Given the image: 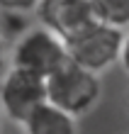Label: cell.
I'll use <instances>...</instances> for the list:
<instances>
[{
	"label": "cell",
	"mask_w": 129,
	"mask_h": 134,
	"mask_svg": "<svg viewBox=\"0 0 129 134\" xmlns=\"http://www.w3.org/2000/svg\"><path fill=\"white\" fill-rule=\"evenodd\" d=\"M46 95H49L51 105L78 117L98 102L100 78H98V73L85 71L83 66H78L68 56L66 64L46 78Z\"/></svg>",
	"instance_id": "6da1fadb"
},
{
	"label": "cell",
	"mask_w": 129,
	"mask_h": 134,
	"mask_svg": "<svg viewBox=\"0 0 129 134\" xmlns=\"http://www.w3.org/2000/svg\"><path fill=\"white\" fill-rule=\"evenodd\" d=\"M68 61L66 42L46 27L27 29L12 46V68L49 78Z\"/></svg>",
	"instance_id": "7a4b0ae2"
},
{
	"label": "cell",
	"mask_w": 129,
	"mask_h": 134,
	"mask_svg": "<svg viewBox=\"0 0 129 134\" xmlns=\"http://www.w3.org/2000/svg\"><path fill=\"white\" fill-rule=\"evenodd\" d=\"M122 44H124V29L110 27L105 22H95L78 37L68 39L66 49L71 61H76L90 73H100L112 64H119Z\"/></svg>",
	"instance_id": "3957f363"
},
{
	"label": "cell",
	"mask_w": 129,
	"mask_h": 134,
	"mask_svg": "<svg viewBox=\"0 0 129 134\" xmlns=\"http://www.w3.org/2000/svg\"><path fill=\"white\" fill-rule=\"evenodd\" d=\"M49 102L46 78L22 68H10L0 83V107L12 122L25 124L29 115Z\"/></svg>",
	"instance_id": "277c9868"
},
{
	"label": "cell",
	"mask_w": 129,
	"mask_h": 134,
	"mask_svg": "<svg viewBox=\"0 0 129 134\" xmlns=\"http://www.w3.org/2000/svg\"><path fill=\"white\" fill-rule=\"evenodd\" d=\"M37 15L42 27L51 29L63 42L78 37L83 29L100 22L93 0H39Z\"/></svg>",
	"instance_id": "5b68a950"
},
{
	"label": "cell",
	"mask_w": 129,
	"mask_h": 134,
	"mask_svg": "<svg viewBox=\"0 0 129 134\" xmlns=\"http://www.w3.org/2000/svg\"><path fill=\"white\" fill-rule=\"evenodd\" d=\"M22 127H25V134H76L78 132L76 117L63 112L61 107L51 105V102H44L39 110H34Z\"/></svg>",
	"instance_id": "8992f818"
},
{
	"label": "cell",
	"mask_w": 129,
	"mask_h": 134,
	"mask_svg": "<svg viewBox=\"0 0 129 134\" xmlns=\"http://www.w3.org/2000/svg\"><path fill=\"white\" fill-rule=\"evenodd\" d=\"M98 20L110 27H129V0H93Z\"/></svg>",
	"instance_id": "52a82bcc"
},
{
	"label": "cell",
	"mask_w": 129,
	"mask_h": 134,
	"mask_svg": "<svg viewBox=\"0 0 129 134\" xmlns=\"http://www.w3.org/2000/svg\"><path fill=\"white\" fill-rule=\"evenodd\" d=\"M39 0H0V7L5 10H15V12H22V10H32L37 7Z\"/></svg>",
	"instance_id": "ba28073f"
},
{
	"label": "cell",
	"mask_w": 129,
	"mask_h": 134,
	"mask_svg": "<svg viewBox=\"0 0 129 134\" xmlns=\"http://www.w3.org/2000/svg\"><path fill=\"white\" fill-rule=\"evenodd\" d=\"M119 66L124 68V73L129 76V32H124V44H122V56H119Z\"/></svg>",
	"instance_id": "9c48e42d"
},
{
	"label": "cell",
	"mask_w": 129,
	"mask_h": 134,
	"mask_svg": "<svg viewBox=\"0 0 129 134\" xmlns=\"http://www.w3.org/2000/svg\"><path fill=\"white\" fill-rule=\"evenodd\" d=\"M124 102H127V112H129V90H127V98H124Z\"/></svg>",
	"instance_id": "30bf717a"
},
{
	"label": "cell",
	"mask_w": 129,
	"mask_h": 134,
	"mask_svg": "<svg viewBox=\"0 0 129 134\" xmlns=\"http://www.w3.org/2000/svg\"><path fill=\"white\" fill-rule=\"evenodd\" d=\"M0 59H3V42H0Z\"/></svg>",
	"instance_id": "8fae6325"
}]
</instances>
